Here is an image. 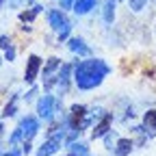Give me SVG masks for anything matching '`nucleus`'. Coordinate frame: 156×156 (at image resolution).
<instances>
[{"label":"nucleus","instance_id":"nucleus-1","mask_svg":"<svg viewBox=\"0 0 156 156\" xmlns=\"http://www.w3.org/2000/svg\"><path fill=\"white\" fill-rule=\"evenodd\" d=\"M111 72L113 69L104 58L89 56V58H83V61L76 58L74 61V85L80 91H91L95 87H100Z\"/></svg>","mask_w":156,"mask_h":156},{"label":"nucleus","instance_id":"nucleus-2","mask_svg":"<svg viewBox=\"0 0 156 156\" xmlns=\"http://www.w3.org/2000/svg\"><path fill=\"white\" fill-rule=\"evenodd\" d=\"M63 113V98L58 95H52V93H46L37 100V117L44 122H52L56 117H61Z\"/></svg>","mask_w":156,"mask_h":156},{"label":"nucleus","instance_id":"nucleus-3","mask_svg":"<svg viewBox=\"0 0 156 156\" xmlns=\"http://www.w3.org/2000/svg\"><path fill=\"white\" fill-rule=\"evenodd\" d=\"M65 134H67V130L61 126V130H58L56 134L48 136V139L37 147L35 156H54L58 150H61V145H65Z\"/></svg>","mask_w":156,"mask_h":156},{"label":"nucleus","instance_id":"nucleus-4","mask_svg":"<svg viewBox=\"0 0 156 156\" xmlns=\"http://www.w3.org/2000/svg\"><path fill=\"white\" fill-rule=\"evenodd\" d=\"M72 80H74V63H63L58 74H56V95L58 98L69 93Z\"/></svg>","mask_w":156,"mask_h":156},{"label":"nucleus","instance_id":"nucleus-5","mask_svg":"<svg viewBox=\"0 0 156 156\" xmlns=\"http://www.w3.org/2000/svg\"><path fill=\"white\" fill-rule=\"evenodd\" d=\"M41 67H44V61L39 54H28L26 58V67H24V83L26 85H35V80L41 74Z\"/></svg>","mask_w":156,"mask_h":156},{"label":"nucleus","instance_id":"nucleus-6","mask_svg":"<svg viewBox=\"0 0 156 156\" xmlns=\"http://www.w3.org/2000/svg\"><path fill=\"white\" fill-rule=\"evenodd\" d=\"M46 17H48V26L58 35L63 28H67V26H72V22H69V17L65 15V11L63 9H48L46 11Z\"/></svg>","mask_w":156,"mask_h":156},{"label":"nucleus","instance_id":"nucleus-7","mask_svg":"<svg viewBox=\"0 0 156 156\" xmlns=\"http://www.w3.org/2000/svg\"><path fill=\"white\" fill-rule=\"evenodd\" d=\"M20 128H22V132H24V141H33L35 134L39 132V128H41L39 117L37 115H24L22 122H20Z\"/></svg>","mask_w":156,"mask_h":156},{"label":"nucleus","instance_id":"nucleus-8","mask_svg":"<svg viewBox=\"0 0 156 156\" xmlns=\"http://www.w3.org/2000/svg\"><path fill=\"white\" fill-rule=\"evenodd\" d=\"M111 130H113V113H106L98 124H93V128H91V139H93V141H95V139H102V136L108 134Z\"/></svg>","mask_w":156,"mask_h":156},{"label":"nucleus","instance_id":"nucleus-9","mask_svg":"<svg viewBox=\"0 0 156 156\" xmlns=\"http://www.w3.org/2000/svg\"><path fill=\"white\" fill-rule=\"evenodd\" d=\"M67 48H69L74 54H78V58H89V56H91V48L85 44L83 37H69V39H67Z\"/></svg>","mask_w":156,"mask_h":156},{"label":"nucleus","instance_id":"nucleus-10","mask_svg":"<svg viewBox=\"0 0 156 156\" xmlns=\"http://www.w3.org/2000/svg\"><path fill=\"white\" fill-rule=\"evenodd\" d=\"M65 156H93L91 154V147H89V143L87 141H72V143H67V154Z\"/></svg>","mask_w":156,"mask_h":156},{"label":"nucleus","instance_id":"nucleus-11","mask_svg":"<svg viewBox=\"0 0 156 156\" xmlns=\"http://www.w3.org/2000/svg\"><path fill=\"white\" fill-rule=\"evenodd\" d=\"M134 150V141L128 136H119L113 147V156H130V152Z\"/></svg>","mask_w":156,"mask_h":156},{"label":"nucleus","instance_id":"nucleus-12","mask_svg":"<svg viewBox=\"0 0 156 156\" xmlns=\"http://www.w3.org/2000/svg\"><path fill=\"white\" fill-rule=\"evenodd\" d=\"M46 7L44 5H39V2H35L33 7H26V11H20V22H22V24H33L35 22V17L39 15V13H41Z\"/></svg>","mask_w":156,"mask_h":156},{"label":"nucleus","instance_id":"nucleus-13","mask_svg":"<svg viewBox=\"0 0 156 156\" xmlns=\"http://www.w3.org/2000/svg\"><path fill=\"white\" fill-rule=\"evenodd\" d=\"M61 65H63V61H61L58 56H50L48 61L44 63V67H41V76H44V78L56 76V74H58V69H61Z\"/></svg>","mask_w":156,"mask_h":156},{"label":"nucleus","instance_id":"nucleus-14","mask_svg":"<svg viewBox=\"0 0 156 156\" xmlns=\"http://www.w3.org/2000/svg\"><path fill=\"white\" fill-rule=\"evenodd\" d=\"M20 93H13L11 98H9V102L5 104V108H2V113H0V119H9V117H15L17 115V102H20Z\"/></svg>","mask_w":156,"mask_h":156},{"label":"nucleus","instance_id":"nucleus-15","mask_svg":"<svg viewBox=\"0 0 156 156\" xmlns=\"http://www.w3.org/2000/svg\"><path fill=\"white\" fill-rule=\"evenodd\" d=\"M115 9H117V0H102V20L104 24H113L115 22Z\"/></svg>","mask_w":156,"mask_h":156},{"label":"nucleus","instance_id":"nucleus-16","mask_svg":"<svg viewBox=\"0 0 156 156\" xmlns=\"http://www.w3.org/2000/svg\"><path fill=\"white\" fill-rule=\"evenodd\" d=\"M98 7V0H76V5H74V13L76 15H87L89 11H93Z\"/></svg>","mask_w":156,"mask_h":156},{"label":"nucleus","instance_id":"nucleus-17","mask_svg":"<svg viewBox=\"0 0 156 156\" xmlns=\"http://www.w3.org/2000/svg\"><path fill=\"white\" fill-rule=\"evenodd\" d=\"M143 126L152 132H156V108H147L143 113Z\"/></svg>","mask_w":156,"mask_h":156},{"label":"nucleus","instance_id":"nucleus-18","mask_svg":"<svg viewBox=\"0 0 156 156\" xmlns=\"http://www.w3.org/2000/svg\"><path fill=\"white\" fill-rule=\"evenodd\" d=\"M20 143H24V132H22V128H13V132L9 134V147H17Z\"/></svg>","mask_w":156,"mask_h":156},{"label":"nucleus","instance_id":"nucleus-19","mask_svg":"<svg viewBox=\"0 0 156 156\" xmlns=\"http://www.w3.org/2000/svg\"><path fill=\"white\" fill-rule=\"evenodd\" d=\"M147 7V0H128V9L132 13H141Z\"/></svg>","mask_w":156,"mask_h":156},{"label":"nucleus","instance_id":"nucleus-20","mask_svg":"<svg viewBox=\"0 0 156 156\" xmlns=\"http://www.w3.org/2000/svg\"><path fill=\"white\" fill-rule=\"evenodd\" d=\"M102 139H104V145H106V150H113L119 136H117V132H115V130H111L108 134H104V136H102Z\"/></svg>","mask_w":156,"mask_h":156},{"label":"nucleus","instance_id":"nucleus-21","mask_svg":"<svg viewBox=\"0 0 156 156\" xmlns=\"http://www.w3.org/2000/svg\"><path fill=\"white\" fill-rule=\"evenodd\" d=\"M37 91H39V87H37V85H30V89L22 95V100H24L26 104H28V102H33V100H35V95H37Z\"/></svg>","mask_w":156,"mask_h":156},{"label":"nucleus","instance_id":"nucleus-22","mask_svg":"<svg viewBox=\"0 0 156 156\" xmlns=\"http://www.w3.org/2000/svg\"><path fill=\"white\" fill-rule=\"evenodd\" d=\"M72 37V26H67V28H63L61 33H58L56 35V39H58V44H65L67 41V39Z\"/></svg>","mask_w":156,"mask_h":156},{"label":"nucleus","instance_id":"nucleus-23","mask_svg":"<svg viewBox=\"0 0 156 156\" xmlns=\"http://www.w3.org/2000/svg\"><path fill=\"white\" fill-rule=\"evenodd\" d=\"M11 46H13L11 37H9V35H0V50H7V48H11Z\"/></svg>","mask_w":156,"mask_h":156},{"label":"nucleus","instance_id":"nucleus-24","mask_svg":"<svg viewBox=\"0 0 156 156\" xmlns=\"http://www.w3.org/2000/svg\"><path fill=\"white\" fill-rule=\"evenodd\" d=\"M15 54H17V50H15V46H11V48H7V50H5V54H2V56H5V61H9V63H11V61H15Z\"/></svg>","mask_w":156,"mask_h":156},{"label":"nucleus","instance_id":"nucleus-25","mask_svg":"<svg viewBox=\"0 0 156 156\" xmlns=\"http://www.w3.org/2000/svg\"><path fill=\"white\" fill-rule=\"evenodd\" d=\"M74 5H76V0H58V9H63V11L74 9Z\"/></svg>","mask_w":156,"mask_h":156},{"label":"nucleus","instance_id":"nucleus-26","mask_svg":"<svg viewBox=\"0 0 156 156\" xmlns=\"http://www.w3.org/2000/svg\"><path fill=\"white\" fill-rule=\"evenodd\" d=\"M26 7V0H9V9H20Z\"/></svg>","mask_w":156,"mask_h":156},{"label":"nucleus","instance_id":"nucleus-27","mask_svg":"<svg viewBox=\"0 0 156 156\" xmlns=\"http://www.w3.org/2000/svg\"><path fill=\"white\" fill-rule=\"evenodd\" d=\"M0 156H22V150H17V147H11L9 152H5V154H0Z\"/></svg>","mask_w":156,"mask_h":156},{"label":"nucleus","instance_id":"nucleus-28","mask_svg":"<svg viewBox=\"0 0 156 156\" xmlns=\"http://www.w3.org/2000/svg\"><path fill=\"white\" fill-rule=\"evenodd\" d=\"M30 150H33L30 141H24V143H22V154H24V156H28V154H30Z\"/></svg>","mask_w":156,"mask_h":156},{"label":"nucleus","instance_id":"nucleus-29","mask_svg":"<svg viewBox=\"0 0 156 156\" xmlns=\"http://www.w3.org/2000/svg\"><path fill=\"white\" fill-rule=\"evenodd\" d=\"M124 117H126V119H132V117H134V108L130 106V108L126 111V115H124Z\"/></svg>","mask_w":156,"mask_h":156},{"label":"nucleus","instance_id":"nucleus-30","mask_svg":"<svg viewBox=\"0 0 156 156\" xmlns=\"http://www.w3.org/2000/svg\"><path fill=\"white\" fill-rule=\"evenodd\" d=\"M20 28H22L24 33H30V30H33V26H26V24H22V26H20Z\"/></svg>","mask_w":156,"mask_h":156},{"label":"nucleus","instance_id":"nucleus-31","mask_svg":"<svg viewBox=\"0 0 156 156\" xmlns=\"http://www.w3.org/2000/svg\"><path fill=\"white\" fill-rule=\"evenodd\" d=\"M2 134H5V124H2V119H0V139H2Z\"/></svg>","mask_w":156,"mask_h":156},{"label":"nucleus","instance_id":"nucleus-32","mask_svg":"<svg viewBox=\"0 0 156 156\" xmlns=\"http://www.w3.org/2000/svg\"><path fill=\"white\" fill-rule=\"evenodd\" d=\"M5 5H7V0H0V11L5 9Z\"/></svg>","mask_w":156,"mask_h":156},{"label":"nucleus","instance_id":"nucleus-33","mask_svg":"<svg viewBox=\"0 0 156 156\" xmlns=\"http://www.w3.org/2000/svg\"><path fill=\"white\" fill-rule=\"evenodd\" d=\"M2 61H5V56H2V54H0V65H2Z\"/></svg>","mask_w":156,"mask_h":156},{"label":"nucleus","instance_id":"nucleus-34","mask_svg":"<svg viewBox=\"0 0 156 156\" xmlns=\"http://www.w3.org/2000/svg\"><path fill=\"white\" fill-rule=\"evenodd\" d=\"M117 2H124V0H117Z\"/></svg>","mask_w":156,"mask_h":156},{"label":"nucleus","instance_id":"nucleus-35","mask_svg":"<svg viewBox=\"0 0 156 156\" xmlns=\"http://www.w3.org/2000/svg\"><path fill=\"white\" fill-rule=\"evenodd\" d=\"M154 2H156V0H154Z\"/></svg>","mask_w":156,"mask_h":156}]
</instances>
